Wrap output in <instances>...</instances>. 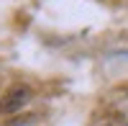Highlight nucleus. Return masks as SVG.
<instances>
[{
  "mask_svg": "<svg viewBox=\"0 0 128 126\" xmlns=\"http://www.w3.org/2000/svg\"><path fill=\"white\" fill-rule=\"evenodd\" d=\"M31 88L28 85H13L5 90V95L0 98V113H5V116H10V113H18L23 111V106L31 100Z\"/></svg>",
  "mask_w": 128,
  "mask_h": 126,
  "instance_id": "f257e3e1",
  "label": "nucleus"
}]
</instances>
